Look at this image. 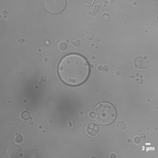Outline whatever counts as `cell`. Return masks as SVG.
Here are the masks:
<instances>
[{
	"label": "cell",
	"mask_w": 158,
	"mask_h": 158,
	"mask_svg": "<svg viewBox=\"0 0 158 158\" xmlns=\"http://www.w3.org/2000/svg\"><path fill=\"white\" fill-rule=\"evenodd\" d=\"M22 118L24 119H27L30 117V114L27 111H23L21 114Z\"/></svg>",
	"instance_id": "obj_6"
},
{
	"label": "cell",
	"mask_w": 158,
	"mask_h": 158,
	"mask_svg": "<svg viewBox=\"0 0 158 158\" xmlns=\"http://www.w3.org/2000/svg\"><path fill=\"white\" fill-rule=\"evenodd\" d=\"M87 129L89 134L93 136L97 135L99 131L98 126L94 123L89 124L87 127Z\"/></svg>",
	"instance_id": "obj_5"
},
{
	"label": "cell",
	"mask_w": 158,
	"mask_h": 158,
	"mask_svg": "<svg viewBox=\"0 0 158 158\" xmlns=\"http://www.w3.org/2000/svg\"><path fill=\"white\" fill-rule=\"evenodd\" d=\"M44 5L48 12L56 14L61 12L64 10L66 2L65 0H46L44 1Z\"/></svg>",
	"instance_id": "obj_3"
},
{
	"label": "cell",
	"mask_w": 158,
	"mask_h": 158,
	"mask_svg": "<svg viewBox=\"0 0 158 158\" xmlns=\"http://www.w3.org/2000/svg\"><path fill=\"white\" fill-rule=\"evenodd\" d=\"M90 68L85 59L75 54L68 55L64 57L59 66L58 71L61 79L66 84L77 85L87 78Z\"/></svg>",
	"instance_id": "obj_1"
},
{
	"label": "cell",
	"mask_w": 158,
	"mask_h": 158,
	"mask_svg": "<svg viewBox=\"0 0 158 158\" xmlns=\"http://www.w3.org/2000/svg\"><path fill=\"white\" fill-rule=\"evenodd\" d=\"M60 47L62 50H65L67 48V44L64 42L61 43L60 44Z\"/></svg>",
	"instance_id": "obj_8"
},
{
	"label": "cell",
	"mask_w": 158,
	"mask_h": 158,
	"mask_svg": "<svg viewBox=\"0 0 158 158\" xmlns=\"http://www.w3.org/2000/svg\"><path fill=\"white\" fill-rule=\"evenodd\" d=\"M90 116L95 120L102 125H108L112 123L117 116V112L114 106L106 102H101L95 106Z\"/></svg>",
	"instance_id": "obj_2"
},
{
	"label": "cell",
	"mask_w": 158,
	"mask_h": 158,
	"mask_svg": "<svg viewBox=\"0 0 158 158\" xmlns=\"http://www.w3.org/2000/svg\"><path fill=\"white\" fill-rule=\"evenodd\" d=\"M8 153L11 158H20L23 155V150L20 146L17 144H13L9 148Z\"/></svg>",
	"instance_id": "obj_4"
},
{
	"label": "cell",
	"mask_w": 158,
	"mask_h": 158,
	"mask_svg": "<svg viewBox=\"0 0 158 158\" xmlns=\"http://www.w3.org/2000/svg\"><path fill=\"white\" fill-rule=\"evenodd\" d=\"M15 141L18 143L21 142L23 141V137L22 136L20 135H17L15 138Z\"/></svg>",
	"instance_id": "obj_7"
}]
</instances>
